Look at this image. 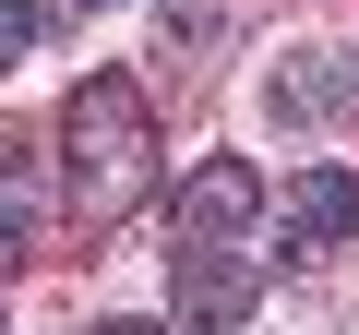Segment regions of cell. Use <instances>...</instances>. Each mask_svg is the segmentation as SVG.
<instances>
[{
    "instance_id": "1",
    "label": "cell",
    "mask_w": 359,
    "mask_h": 335,
    "mask_svg": "<svg viewBox=\"0 0 359 335\" xmlns=\"http://www.w3.org/2000/svg\"><path fill=\"white\" fill-rule=\"evenodd\" d=\"M60 180H72V216L84 228H120L156 180V108L132 72H84L60 96Z\"/></svg>"
},
{
    "instance_id": "2",
    "label": "cell",
    "mask_w": 359,
    "mask_h": 335,
    "mask_svg": "<svg viewBox=\"0 0 359 335\" xmlns=\"http://www.w3.org/2000/svg\"><path fill=\"white\" fill-rule=\"evenodd\" d=\"M168 299H180V323H192V335H240L252 299H264V252H252V240H180Z\"/></svg>"
},
{
    "instance_id": "3",
    "label": "cell",
    "mask_w": 359,
    "mask_h": 335,
    "mask_svg": "<svg viewBox=\"0 0 359 335\" xmlns=\"http://www.w3.org/2000/svg\"><path fill=\"white\" fill-rule=\"evenodd\" d=\"M252 216H264V180L240 156H204L180 180V240H252Z\"/></svg>"
},
{
    "instance_id": "4",
    "label": "cell",
    "mask_w": 359,
    "mask_h": 335,
    "mask_svg": "<svg viewBox=\"0 0 359 335\" xmlns=\"http://www.w3.org/2000/svg\"><path fill=\"white\" fill-rule=\"evenodd\" d=\"M287 240H359V168H299L287 180Z\"/></svg>"
},
{
    "instance_id": "5",
    "label": "cell",
    "mask_w": 359,
    "mask_h": 335,
    "mask_svg": "<svg viewBox=\"0 0 359 335\" xmlns=\"http://www.w3.org/2000/svg\"><path fill=\"white\" fill-rule=\"evenodd\" d=\"M36 228H48L36 156H25V132H0V264H25V252H36Z\"/></svg>"
},
{
    "instance_id": "6",
    "label": "cell",
    "mask_w": 359,
    "mask_h": 335,
    "mask_svg": "<svg viewBox=\"0 0 359 335\" xmlns=\"http://www.w3.org/2000/svg\"><path fill=\"white\" fill-rule=\"evenodd\" d=\"M36 36H48L36 0H0V72H25V60H36Z\"/></svg>"
},
{
    "instance_id": "7",
    "label": "cell",
    "mask_w": 359,
    "mask_h": 335,
    "mask_svg": "<svg viewBox=\"0 0 359 335\" xmlns=\"http://www.w3.org/2000/svg\"><path fill=\"white\" fill-rule=\"evenodd\" d=\"M96 335H156V323H96Z\"/></svg>"
}]
</instances>
